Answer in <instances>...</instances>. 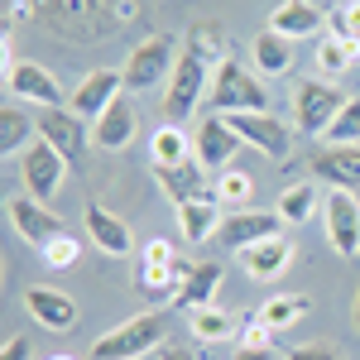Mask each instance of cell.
Here are the masks:
<instances>
[{"instance_id":"obj_1","label":"cell","mask_w":360,"mask_h":360,"mask_svg":"<svg viewBox=\"0 0 360 360\" xmlns=\"http://www.w3.org/2000/svg\"><path fill=\"white\" fill-rule=\"evenodd\" d=\"M217 44H221L217 25H193V29H188L183 53H178V68H173V82L164 86V111H168L173 125L188 120V115L197 111V101H207L212 77H217V68H221Z\"/></svg>"},{"instance_id":"obj_2","label":"cell","mask_w":360,"mask_h":360,"mask_svg":"<svg viewBox=\"0 0 360 360\" xmlns=\"http://www.w3.org/2000/svg\"><path fill=\"white\" fill-rule=\"evenodd\" d=\"M164 327H168L164 312H135L130 322H120L106 336H96L86 360H139L164 346Z\"/></svg>"},{"instance_id":"obj_3","label":"cell","mask_w":360,"mask_h":360,"mask_svg":"<svg viewBox=\"0 0 360 360\" xmlns=\"http://www.w3.org/2000/svg\"><path fill=\"white\" fill-rule=\"evenodd\" d=\"M207 106H212V115L269 111V91L259 86V77L250 68H240L236 58H221V68L212 77V91H207Z\"/></svg>"},{"instance_id":"obj_4","label":"cell","mask_w":360,"mask_h":360,"mask_svg":"<svg viewBox=\"0 0 360 360\" xmlns=\"http://www.w3.org/2000/svg\"><path fill=\"white\" fill-rule=\"evenodd\" d=\"M173 68H178V39L173 34H149L139 44L130 63H125V91H159L173 82Z\"/></svg>"},{"instance_id":"obj_5","label":"cell","mask_w":360,"mask_h":360,"mask_svg":"<svg viewBox=\"0 0 360 360\" xmlns=\"http://www.w3.org/2000/svg\"><path fill=\"white\" fill-rule=\"evenodd\" d=\"M188 269H193V264H188V259L178 255V245L164 240V236L144 240V250H139V288H144L149 298H168V303H173V293L183 288Z\"/></svg>"},{"instance_id":"obj_6","label":"cell","mask_w":360,"mask_h":360,"mask_svg":"<svg viewBox=\"0 0 360 360\" xmlns=\"http://www.w3.org/2000/svg\"><path fill=\"white\" fill-rule=\"evenodd\" d=\"M346 106V91L327 77H307L298 82L293 91V125L303 130V135H327V125H332L336 115Z\"/></svg>"},{"instance_id":"obj_7","label":"cell","mask_w":360,"mask_h":360,"mask_svg":"<svg viewBox=\"0 0 360 360\" xmlns=\"http://www.w3.org/2000/svg\"><path fill=\"white\" fill-rule=\"evenodd\" d=\"M39 139H49L58 154L68 159V168H82L86 164V149L96 144V139H91V130H86V120L77 111H68V106L39 111Z\"/></svg>"},{"instance_id":"obj_8","label":"cell","mask_w":360,"mask_h":360,"mask_svg":"<svg viewBox=\"0 0 360 360\" xmlns=\"http://www.w3.org/2000/svg\"><path fill=\"white\" fill-rule=\"evenodd\" d=\"M226 125L240 135V144L269 154V159H288V149H293V130L274 111H236V115H226Z\"/></svg>"},{"instance_id":"obj_9","label":"cell","mask_w":360,"mask_h":360,"mask_svg":"<svg viewBox=\"0 0 360 360\" xmlns=\"http://www.w3.org/2000/svg\"><path fill=\"white\" fill-rule=\"evenodd\" d=\"M63 173H68V159L58 154L49 139H34L25 154H20V178H25V193L34 202H49L63 188Z\"/></svg>"},{"instance_id":"obj_10","label":"cell","mask_w":360,"mask_h":360,"mask_svg":"<svg viewBox=\"0 0 360 360\" xmlns=\"http://www.w3.org/2000/svg\"><path fill=\"white\" fill-rule=\"evenodd\" d=\"M322 212H327V240L341 259H360V202L356 193H341L332 188V197L322 202Z\"/></svg>"},{"instance_id":"obj_11","label":"cell","mask_w":360,"mask_h":360,"mask_svg":"<svg viewBox=\"0 0 360 360\" xmlns=\"http://www.w3.org/2000/svg\"><path fill=\"white\" fill-rule=\"evenodd\" d=\"M120 91H125V77H120V72H111V68H96V72H86L82 82L68 91V111H77L82 120H91V125H96Z\"/></svg>"},{"instance_id":"obj_12","label":"cell","mask_w":360,"mask_h":360,"mask_svg":"<svg viewBox=\"0 0 360 360\" xmlns=\"http://www.w3.org/2000/svg\"><path fill=\"white\" fill-rule=\"evenodd\" d=\"M5 82H10V91H15L20 101H34V106H44V111H53V106L68 101L63 82H58L44 63H29V58H25V63H15V68L5 72Z\"/></svg>"},{"instance_id":"obj_13","label":"cell","mask_w":360,"mask_h":360,"mask_svg":"<svg viewBox=\"0 0 360 360\" xmlns=\"http://www.w3.org/2000/svg\"><path fill=\"white\" fill-rule=\"evenodd\" d=\"M10 226L25 236L34 250H44L49 240H58V236H68V226H63V217H53L44 202H34V197H10Z\"/></svg>"},{"instance_id":"obj_14","label":"cell","mask_w":360,"mask_h":360,"mask_svg":"<svg viewBox=\"0 0 360 360\" xmlns=\"http://www.w3.org/2000/svg\"><path fill=\"white\" fill-rule=\"evenodd\" d=\"M236 149H240V135L226 125V115H207V120H197V139H193V154L202 168H217L226 173L231 159H236Z\"/></svg>"},{"instance_id":"obj_15","label":"cell","mask_w":360,"mask_h":360,"mask_svg":"<svg viewBox=\"0 0 360 360\" xmlns=\"http://www.w3.org/2000/svg\"><path fill=\"white\" fill-rule=\"evenodd\" d=\"M278 212H231L221 221V231H217V245L221 250H250V245H259V240H274L278 236Z\"/></svg>"},{"instance_id":"obj_16","label":"cell","mask_w":360,"mask_h":360,"mask_svg":"<svg viewBox=\"0 0 360 360\" xmlns=\"http://www.w3.org/2000/svg\"><path fill=\"white\" fill-rule=\"evenodd\" d=\"M307 168H312V178H322V183H332V188H341V193H360V144H346V149H317L312 159H307Z\"/></svg>"},{"instance_id":"obj_17","label":"cell","mask_w":360,"mask_h":360,"mask_svg":"<svg viewBox=\"0 0 360 360\" xmlns=\"http://www.w3.org/2000/svg\"><path fill=\"white\" fill-rule=\"evenodd\" d=\"M221 202L217 193H202L193 202H183L178 207V231H183V240L188 245H202V240H217V231H221Z\"/></svg>"},{"instance_id":"obj_18","label":"cell","mask_w":360,"mask_h":360,"mask_svg":"<svg viewBox=\"0 0 360 360\" xmlns=\"http://www.w3.org/2000/svg\"><path fill=\"white\" fill-rule=\"evenodd\" d=\"M221 264L217 259H202V264H193L188 269V278H183V288L173 293V307L178 312H197V307H217V288H221Z\"/></svg>"},{"instance_id":"obj_19","label":"cell","mask_w":360,"mask_h":360,"mask_svg":"<svg viewBox=\"0 0 360 360\" xmlns=\"http://www.w3.org/2000/svg\"><path fill=\"white\" fill-rule=\"evenodd\" d=\"M25 307H29V317L39 327H49V332H72L77 327V303L68 293H58V288H29Z\"/></svg>"},{"instance_id":"obj_20","label":"cell","mask_w":360,"mask_h":360,"mask_svg":"<svg viewBox=\"0 0 360 360\" xmlns=\"http://www.w3.org/2000/svg\"><path fill=\"white\" fill-rule=\"evenodd\" d=\"M288 264H293V240H288V236H274V240H259V245L240 250V269H245L250 278H259V283L278 278Z\"/></svg>"},{"instance_id":"obj_21","label":"cell","mask_w":360,"mask_h":360,"mask_svg":"<svg viewBox=\"0 0 360 360\" xmlns=\"http://www.w3.org/2000/svg\"><path fill=\"white\" fill-rule=\"evenodd\" d=\"M86 236H91V245L101 250V255H130L135 250V236H130V226L120 221L115 212L106 207H86Z\"/></svg>"},{"instance_id":"obj_22","label":"cell","mask_w":360,"mask_h":360,"mask_svg":"<svg viewBox=\"0 0 360 360\" xmlns=\"http://www.w3.org/2000/svg\"><path fill=\"white\" fill-rule=\"evenodd\" d=\"M327 20V10H317L312 0H283L274 15H269V29L283 34V39H312Z\"/></svg>"},{"instance_id":"obj_23","label":"cell","mask_w":360,"mask_h":360,"mask_svg":"<svg viewBox=\"0 0 360 360\" xmlns=\"http://www.w3.org/2000/svg\"><path fill=\"white\" fill-rule=\"evenodd\" d=\"M91 139H96L101 149H125V144L135 139V106H130L125 96H115L111 106H106V115L91 125Z\"/></svg>"},{"instance_id":"obj_24","label":"cell","mask_w":360,"mask_h":360,"mask_svg":"<svg viewBox=\"0 0 360 360\" xmlns=\"http://www.w3.org/2000/svg\"><path fill=\"white\" fill-rule=\"evenodd\" d=\"M159 173V183H164V193L183 207V202H193V197L207 193V168L197 164V154L193 159H183V164H173V168H154Z\"/></svg>"},{"instance_id":"obj_25","label":"cell","mask_w":360,"mask_h":360,"mask_svg":"<svg viewBox=\"0 0 360 360\" xmlns=\"http://www.w3.org/2000/svg\"><path fill=\"white\" fill-rule=\"evenodd\" d=\"M307 312H312V298H307V293H274V298L259 307L255 317H259L269 332H288V327H298V322H303Z\"/></svg>"},{"instance_id":"obj_26","label":"cell","mask_w":360,"mask_h":360,"mask_svg":"<svg viewBox=\"0 0 360 360\" xmlns=\"http://www.w3.org/2000/svg\"><path fill=\"white\" fill-rule=\"evenodd\" d=\"M312 63H317V72L332 82L341 72H351V63H360V39H336V34H327V39L317 44Z\"/></svg>"},{"instance_id":"obj_27","label":"cell","mask_w":360,"mask_h":360,"mask_svg":"<svg viewBox=\"0 0 360 360\" xmlns=\"http://www.w3.org/2000/svg\"><path fill=\"white\" fill-rule=\"evenodd\" d=\"M39 139V115L20 111V106H5L0 111V154H20Z\"/></svg>"},{"instance_id":"obj_28","label":"cell","mask_w":360,"mask_h":360,"mask_svg":"<svg viewBox=\"0 0 360 360\" xmlns=\"http://www.w3.org/2000/svg\"><path fill=\"white\" fill-rule=\"evenodd\" d=\"M293 39H283L274 29H264L255 44H250V53H255V68L259 72H269V77H283L288 68H293V49H288Z\"/></svg>"},{"instance_id":"obj_29","label":"cell","mask_w":360,"mask_h":360,"mask_svg":"<svg viewBox=\"0 0 360 360\" xmlns=\"http://www.w3.org/2000/svg\"><path fill=\"white\" fill-rule=\"evenodd\" d=\"M322 207V197H317V183H293V188H283V197H278V221L283 226H303L312 221V212Z\"/></svg>"},{"instance_id":"obj_30","label":"cell","mask_w":360,"mask_h":360,"mask_svg":"<svg viewBox=\"0 0 360 360\" xmlns=\"http://www.w3.org/2000/svg\"><path fill=\"white\" fill-rule=\"evenodd\" d=\"M149 159H154V168L183 164V159H193V139L183 135L178 125H164V130H154V139H149Z\"/></svg>"},{"instance_id":"obj_31","label":"cell","mask_w":360,"mask_h":360,"mask_svg":"<svg viewBox=\"0 0 360 360\" xmlns=\"http://www.w3.org/2000/svg\"><path fill=\"white\" fill-rule=\"evenodd\" d=\"M188 327H193L197 341H231V336L240 332V322L231 312H221V307H197V312H188Z\"/></svg>"},{"instance_id":"obj_32","label":"cell","mask_w":360,"mask_h":360,"mask_svg":"<svg viewBox=\"0 0 360 360\" xmlns=\"http://www.w3.org/2000/svg\"><path fill=\"white\" fill-rule=\"evenodd\" d=\"M212 193H217V202H221V207H236V212H240L250 197H255V178H250L245 168H226L221 178H217V188H212Z\"/></svg>"},{"instance_id":"obj_33","label":"cell","mask_w":360,"mask_h":360,"mask_svg":"<svg viewBox=\"0 0 360 360\" xmlns=\"http://www.w3.org/2000/svg\"><path fill=\"white\" fill-rule=\"evenodd\" d=\"M327 144L332 149H346V144H360V96H351L346 106H341V115H336L332 125H327Z\"/></svg>"},{"instance_id":"obj_34","label":"cell","mask_w":360,"mask_h":360,"mask_svg":"<svg viewBox=\"0 0 360 360\" xmlns=\"http://www.w3.org/2000/svg\"><path fill=\"white\" fill-rule=\"evenodd\" d=\"M39 255H44L49 269H72V264L82 259V240H77V236H58V240H49Z\"/></svg>"},{"instance_id":"obj_35","label":"cell","mask_w":360,"mask_h":360,"mask_svg":"<svg viewBox=\"0 0 360 360\" xmlns=\"http://www.w3.org/2000/svg\"><path fill=\"white\" fill-rule=\"evenodd\" d=\"M327 20H332L336 39H360V0H341Z\"/></svg>"},{"instance_id":"obj_36","label":"cell","mask_w":360,"mask_h":360,"mask_svg":"<svg viewBox=\"0 0 360 360\" xmlns=\"http://www.w3.org/2000/svg\"><path fill=\"white\" fill-rule=\"evenodd\" d=\"M240 346H274V332H269L259 317H245V327H240Z\"/></svg>"},{"instance_id":"obj_37","label":"cell","mask_w":360,"mask_h":360,"mask_svg":"<svg viewBox=\"0 0 360 360\" xmlns=\"http://www.w3.org/2000/svg\"><path fill=\"white\" fill-rule=\"evenodd\" d=\"M0 360H34V346H29V336H10V341L0 346Z\"/></svg>"},{"instance_id":"obj_38","label":"cell","mask_w":360,"mask_h":360,"mask_svg":"<svg viewBox=\"0 0 360 360\" xmlns=\"http://www.w3.org/2000/svg\"><path fill=\"white\" fill-rule=\"evenodd\" d=\"M231 360H283L274 346H236V356Z\"/></svg>"},{"instance_id":"obj_39","label":"cell","mask_w":360,"mask_h":360,"mask_svg":"<svg viewBox=\"0 0 360 360\" xmlns=\"http://www.w3.org/2000/svg\"><path fill=\"white\" fill-rule=\"evenodd\" d=\"M283 360H336L332 346H298V351H288Z\"/></svg>"},{"instance_id":"obj_40","label":"cell","mask_w":360,"mask_h":360,"mask_svg":"<svg viewBox=\"0 0 360 360\" xmlns=\"http://www.w3.org/2000/svg\"><path fill=\"white\" fill-rule=\"evenodd\" d=\"M159 360H197V356L188 351V346H173V341H164V346H159Z\"/></svg>"},{"instance_id":"obj_41","label":"cell","mask_w":360,"mask_h":360,"mask_svg":"<svg viewBox=\"0 0 360 360\" xmlns=\"http://www.w3.org/2000/svg\"><path fill=\"white\" fill-rule=\"evenodd\" d=\"M356 327H360V293H356Z\"/></svg>"},{"instance_id":"obj_42","label":"cell","mask_w":360,"mask_h":360,"mask_svg":"<svg viewBox=\"0 0 360 360\" xmlns=\"http://www.w3.org/2000/svg\"><path fill=\"white\" fill-rule=\"evenodd\" d=\"M49 360H77V356H49Z\"/></svg>"}]
</instances>
